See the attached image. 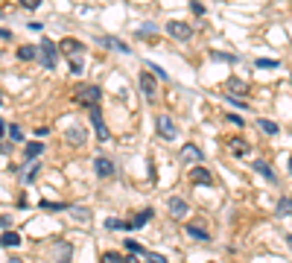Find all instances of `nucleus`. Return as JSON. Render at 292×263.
Instances as JSON below:
<instances>
[{"label": "nucleus", "instance_id": "f257e3e1", "mask_svg": "<svg viewBox=\"0 0 292 263\" xmlns=\"http://www.w3.org/2000/svg\"><path fill=\"white\" fill-rule=\"evenodd\" d=\"M100 97H103V91L97 85H85V82H79V85L73 88V103L85 105V108H91V105L100 103Z\"/></svg>", "mask_w": 292, "mask_h": 263}, {"label": "nucleus", "instance_id": "f03ea898", "mask_svg": "<svg viewBox=\"0 0 292 263\" xmlns=\"http://www.w3.org/2000/svg\"><path fill=\"white\" fill-rule=\"evenodd\" d=\"M38 53H41V65L47 70H53L56 68V59H59V47L53 44L50 38H44L41 44H38Z\"/></svg>", "mask_w": 292, "mask_h": 263}, {"label": "nucleus", "instance_id": "7ed1b4c3", "mask_svg": "<svg viewBox=\"0 0 292 263\" xmlns=\"http://www.w3.org/2000/svg\"><path fill=\"white\" fill-rule=\"evenodd\" d=\"M138 85H140V91H143V97H146L149 103H152L155 97H158V79H155L152 73H140Z\"/></svg>", "mask_w": 292, "mask_h": 263}, {"label": "nucleus", "instance_id": "20e7f679", "mask_svg": "<svg viewBox=\"0 0 292 263\" xmlns=\"http://www.w3.org/2000/svg\"><path fill=\"white\" fill-rule=\"evenodd\" d=\"M65 138H68V143H73V146H85L88 132H85V126H79V123H70L68 132H65Z\"/></svg>", "mask_w": 292, "mask_h": 263}, {"label": "nucleus", "instance_id": "39448f33", "mask_svg": "<svg viewBox=\"0 0 292 263\" xmlns=\"http://www.w3.org/2000/svg\"><path fill=\"white\" fill-rule=\"evenodd\" d=\"M155 126H158V135L164 140H175V135H178V129H175V123L167 117V114H161L158 120H155Z\"/></svg>", "mask_w": 292, "mask_h": 263}, {"label": "nucleus", "instance_id": "423d86ee", "mask_svg": "<svg viewBox=\"0 0 292 263\" xmlns=\"http://www.w3.org/2000/svg\"><path fill=\"white\" fill-rule=\"evenodd\" d=\"M164 30H167V33H170L175 41H187L190 35H193V30H190L187 24H181V21H170V24H167Z\"/></svg>", "mask_w": 292, "mask_h": 263}, {"label": "nucleus", "instance_id": "0eeeda50", "mask_svg": "<svg viewBox=\"0 0 292 263\" xmlns=\"http://www.w3.org/2000/svg\"><path fill=\"white\" fill-rule=\"evenodd\" d=\"M91 123H94L97 138H100V140H108V138H111V135H108V129H105V123H103V111H100V105H91Z\"/></svg>", "mask_w": 292, "mask_h": 263}, {"label": "nucleus", "instance_id": "6e6552de", "mask_svg": "<svg viewBox=\"0 0 292 263\" xmlns=\"http://www.w3.org/2000/svg\"><path fill=\"white\" fill-rule=\"evenodd\" d=\"M94 173L100 175V178H111L114 175V161L111 158H94Z\"/></svg>", "mask_w": 292, "mask_h": 263}, {"label": "nucleus", "instance_id": "1a4fd4ad", "mask_svg": "<svg viewBox=\"0 0 292 263\" xmlns=\"http://www.w3.org/2000/svg\"><path fill=\"white\" fill-rule=\"evenodd\" d=\"M97 41H100V44H103V47H108V50L126 53V56H129V53H132V47H129V44H123V41H117V38H111V35H100V38H97Z\"/></svg>", "mask_w": 292, "mask_h": 263}, {"label": "nucleus", "instance_id": "9d476101", "mask_svg": "<svg viewBox=\"0 0 292 263\" xmlns=\"http://www.w3.org/2000/svg\"><path fill=\"white\" fill-rule=\"evenodd\" d=\"M190 178H193V184H202V187H210V184H213V175H210V170H205V167H193Z\"/></svg>", "mask_w": 292, "mask_h": 263}, {"label": "nucleus", "instance_id": "9b49d317", "mask_svg": "<svg viewBox=\"0 0 292 263\" xmlns=\"http://www.w3.org/2000/svg\"><path fill=\"white\" fill-rule=\"evenodd\" d=\"M170 213L175 219H184V216H187V202H184L181 196H170Z\"/></svg>", "mask_w": 292, "mask_h": 263}, {"label": "nucleus", "instance_id": "f8f14e48", "mask_svg": "<svg viewBox=\"0 0 292 263\" xmlns=\"http://www.w3.org/2000/svg\"><path fill=\"white\" fill-rule=\"evenodd\" d=\"M59 50L65 53V56H70V53L76 56V53H85V44H82V41H76V38H65V41L59 44Z\"/></svg>", "mask_w": 292, "mask_h": 263}, {"label": "nucleus", "instance_id": "ddd939ff", "mask_svg": "<svg viewBox=\"0 0 292 263\" xmlns=\"http://www.w3.org/2000/svg\"><path fill=\"white\" fill-rule=\"evenodd\" d=\"M181 161H187V164H199V161H202V149H199L196 143H187V146L181 149Z\"/></svg>", "mask_w": 292, "mask_h": 263}, {"label": "nucleus", "instance_id": "4468645a", "mask_svg": "<svg viewBox=\"0 0 292 263\" xmlns=\"http://www.w3.org/2000/svg\"><path fill=\"white\" fill-rule=\"evenodd\" d=\"M152 216H155V210H152V208L140 210V213L135 216V219H132V222H126V228H129V231H135V228H143L146 222H149V219H152Z\"/></svg>", "mask_w": 292, "mask_h": 263}, {"label": "nucleus", "instance_id": "2eb2a0df", "mask_svg": "<svg viewBox=\"0 0 292 263\" xmlns=\"http://www.w3.org/2000/svg\"><path fill=\"white\" fill-rule=\"evenodd\" d=\"M187 234L196 237V240H210V231H207L202 222H187Z\"/></svg>", "mask_w": 292, "mask_h": 263}, {"label": "nucleus", "instance_id": "dca6fc26", "mask_svg": "<svg viewBox=\"0 0 292 263\" xmlns=\"http://www.w3.org/2000/svg\"><path fill=\"white\" fill-rule=\"evenodd\" d=\"M254 173H260V175H263V178H266V181H272V184H275V181H277L275 170H272V167H269L266 161H254Z\"/></svg>", "mask_w": 292, "mask_h": 263}, {"label": "nucleus", "instance_id": "f3484780", "mask_svg": "<svg viewBox=\"0 0 292 263\" xmlns=\"http://www.w3.org/2000/svg\"><path fill=\"white\" fill-rule=\"evenodd\" d=\"M228 152H231V155H237V158H242V155H245V152H248V143H245V140H242V138H234V140H228Z\"/></svg>", "mask_w": 292, "mask_h": 263}, {"label": "nucleus", "instance_id": "a211bd4d", "mask_svg": "<svg viewBox=\"0 0 292 263\" xmlns=\"http://www.w3.org/2000/svg\"><path fill=\"white\" fill-rule=\"evenodd\" d=\"M41 152H44V146H41L38 140H33V143H27V146H24V161H35Z\"/></svg>", "mask_w": 292, "mask_h": 263}, {"label": "nucleus", "instance_id": "6ab92c4d", "mask_svg": "<svg viewBox=\"0 0 292 263\" xmlns=\"http://www.w3.org/2000/svg\"><path fill=\"white\" fill-rule=\"evenodd\" d=\"M35 56H38V47H33V44H21L18 47V59L21 62H33Z\"/></svg>", "mask_w": 292, "mask_h": 263}, {"label": "nucleus", "instance_id": "aec40b11", "mask_svg": "<svg viewBox=\"0 0 292 263\" xmlns=\"http://www.w3.org/2000/svg\"><path fill=\"white\" fill-rule=\"evenodd\" d=\"M0 245L15 248V245H21V237H18L15 231H3V234H0Z\"/></svg>", "mask_w": 292, "mask_h": 263}, {"label": "nucleus", "instance_id": "412c9836", "mask_svg": "<svg viewBox=\"0 0 292 263\" xmlns=\"http://www.w3.org/2000/svg\"><path fill=\"white\" fill-rule=\"evenodd\" d=\"M228 91L237 94V97H242V94H248V82H242V79H228Z\"/></svg>", "mask_w": 292, "mask_h": 263}, {"label": "nucleus", "instance_id": "4be33fe9", "mask_svg": "<svg viewBox=\"0 0 292 263\" xmlns=\"http://www.w3.org/2000/svg\"><path fill=\"white\" fill-rule=\"evenodd\" d=\"M257 126L266 132V135H277V132H280V126H277V123H272V120H266V117H260Z\"/></svg>", "mask_w": 292, "mask_h": 263}, {"label": "nucleus", "instance_id": "5701e85b", "mask_svg": "<svg viewBox=\"0 0 292 263\" xmlns=\"http://www.w3.org/2000/svg\"><path fill=\"white\" fill-rule=\"evenodd\" d=\"M100 263H126V257L117 254V251H105L103 257H100Z\"/></svg>", "mask_w": 292, "mask_h": 263}, {"label": "nucleus", "instance_id": "b1692460", "mask_svg": "<svg viewBox=\"0 0 292 263\" xmlns=\"http://www.w3.org/2000/svg\"><path fill=\"white\" fill-rule=\"evenodd\" d=\"M9 126V138L12 140H24V129L21 126H15V123H6Z\"/></svg>", "mask_w": 292, "mask_h": 263}, {"label": "nucleus", "instance_id": "393cba45", "mask_svg": "<svg viewBox=\"0 0 292 263\" xmlns=\"http://www.w3.org/2000/svg\"><path fill=\"white\" fill-rule=\"evenodd\" d=\"M146 65H149V70H152L158 79H170V76H167V70L161 68V65H155V62H146Z\"/></svg>", "mask_w": 292, "mask_h": 263}, {"label": "nucleus", "instance_id": "a878e982", "mask_svg": "<svg viewBox=\"0 0 292 263\" xmlns=\"http://www.w3.org/2000/svg\"><path fill=\"white\" fill-rule=\"evenodd\" d=\"M105 228L108 231H126V222H120V219H105Z\"/></svg>", "mask_w": 292, "mask_h": 263}, {"label": "nucleus", "instance_id": "bb28decb", "mask_svg": "<svg viewBox=\"0 0 292 263\" xmlns=\"http://www.w3.org/2000/svg\"><path fill=\"white\" fill-rule=\"evenodd\" d=\"M41 208H44V210H68V205H62V202H47V199H44V202H41Z\"/></svg>", "mask_w": 292, "mask_h": 263}, {"label": "nucleus", "instance_id": "cd10ccee", "mask_svg": "<svg viewBox=\"0 0 292 263\" xmlns=\"http://www.w3.org/2000/svg\"><path fill=\"white\" fill-rule=\"evenodd\" d=\"M146 263H170L164 254H158V251H146Z\"/></svg>", "mask_w": 292, "mask_h": 263}, {"label": "nucleus", "instance_id": "c85d7f7f", "mask_svg": "<svg viewBox=\"0 0 292 263\" xmlns=\"http://www.w3.org/2000/svg\"><path fill=\"white\" fill-rule=\"evenodd\" d=\"M68 68H70V73H76V76H79V73H82V62H79V59H70V56H68Z\"/></svg>", "mask_w": 292, "mask_h": 263}, {"label": "nucleus", "instance_id": "c756f323", "mask_svg": "<svg viewBox=\"0 0 292 263\" xmlns=\"http://www.w3.org/2000/svg\"><path fill=\"white\" fill-rule=\"evenodd\" d=\"M254 68H263V70H272V68H277V62H272V59H257V62H254Z\"/></svg>", "mask_w": 292, "mask_h": 263}, {"label": "nucleus", "instance_id": "7c9ffc66", "mask_svg": "<svg viewBox=\"0 0 292 263\" xmlns=\"http://www.w3.org/2000/svg\"><path fill=\"white\" fill-rule=\"evenodd\" d=\"M126 248H129L132 254H146V251L140 248V243H138V240H126Z\"/></svg>", "mask_w": 292, "mask_h": 263}, {"label": "nucleus", "instance_id": "2f4dec72", "mask_svg": "<svg viewBox=\"0 0 292 263\" xmlns=\"http://www.w3.org/2000/svg\"><path fill=\"white\" fill-rule=\"evenodd\" d=\"M210 59H216V62H237V56H231V53H210Z\"/></svg>", "mask_w": 292, "mask_h": 263}, {"label": "nucleus", "instance_id": "473e14b6", "mask_svg": "<svg viewBox=\"0 0 292 263\" xmlns=\"http://www.w3.org/2000/svg\"><path fill=\"white\" fill-rule=\"evenodd\" d=\"M73 216H79V219H91V210L88 208H68Z\"/></svg>", "mask_w": 292, "mask_h": 263}, {"label": "nucleus", "instance_id": "72a5a7b5", "mask_svg": "<svg viewBox=\"0 0 292 263\" xmlns=\"http://www.w3.org/2000/svg\"><path fill=\"white\" fill-rule=\"evenodd\" d=\"M292 210V199H280V205H277V213H289Z\"/></svg>", "mask_w": 292, "mask_h": 263}, {"label": "nucleus", "instance_id": "f704fd0d", "mask_svg": "<svg viewBox=\"0 0 292 263\" xmlns=\"http://www.w3.org/2000/svg\"><path fill=\"white\" fill-rule=\"evenodd\" d=\"M190 9H193V15H205V6L199 0H190Z\"/></svg>", "mask_w": 292, "mask_h": 263}, {"label": "nucleus", "instance_id": "c9c22d12", "mask_svg": "<svg viewBox=\"0 0 292 263\" xmlns=\"http://www.w3.org/2000/svg\"><path fill=\"white\" fill-rule=\"evenodd\" d=\"M38 173H41V167H38V164H33V167H30V173H27V181H35V178H38Z\"/></svg>", "mask_w": 292, "mask_h": 263}, {"label": "nucleus", "instance_id": "e433bc0d", "mask_svg": "<svg viewBox=\"0 0 292 263\" xmlns=\"http://www.w3.org/2000/svg\"><path fill=\"white\" fill-rule=\"evenodd\" d=\"M21 6H24V9H38L41 0H21Z\"/></svg>", "mask_w": 292, "mask_h": 263}, {"label": "nucleus", "instance_id": "4c0bfd02", "mask_svg": "<svg viewBox=\"0 0 292 263\" xmlns=\"http://www.w3.org/2000/svg\"><path fill=\"white\" fill-rule=\"evenodd\" d=\"M47 132H50V129H47V126H38V129H35V138H44V135H47Z\"/></svg>", "mask_w": 292, "mask_h": 263}, {"label": "nucleus", "instance_id": "58836bf2", "mask_svg": "<svg viewBox=\"0 0 292 263\" xmlns=\"http://www.w3.org/2000/svg\"><path fill=\"white\" fill-rule=\"evenodd\" d=\"M0 38H3V41H9V38H12V33H9V30H3V27H0Z\"/></svg>", "mask_w": 292, "mask_h": 263}, {"label": "nucleus", "instance_id": "ea45409f", "mask_svg": "<svg viewBox=\"0 0 292 263\" xmlns=\"http://www.w3.org/2000/svg\"><path fill=\"white\" fill-rule=\"evenodd\" d=\"M126 263H138V257H135V254H132V257H126Z\"/></svg>", "mask_w": 292, "mask_h": 263}, {"label": "nucleus", "instance_id": "a19ab883", "mask_svg": "<svg viewBox=\"0 0 292 263\" xmlns=\"http://www.w3.org/2000/svg\"><path fill=\"white\" fill-rule=\"evenodd\" d=\"M3 132H6V123L0 120V135H3Z\"/></svg>", "mask_w": 292, "mask_h": 263}, {"label": "nucleus", "instance_id": "79ce46f5", "mask_svg": "<svg viewBox=\"0 0 292 263\" xmlns=\"http://www.w3.org/2000/svg\"><path fill=\"white\" fill-rule=\"evenodd\" d=\"M286 243H289V248H292V234H289V237H286Z\"/></svg>", "mask_w": 292, "mask_h": 263}, {"label": "nucleus", "instance_id": "37998d69", "mask_svg": "<svg viewBox=\"0 0 292 263\" xmlns=\"http://www.w3.org/2000/svg\"><path fill=\"white\" fill-rule=\"evenodd\" d=\"M9 263H24V260H18V257H12V260H9Z\"/></svg>", "mask_w": 292, "mask_h": 263}, {"label": "nucleus", "instance_id": "c03bdc74", "mask_svg": "<svg viewBox=\"0 0 292 263\" xmlns=\"http://www.w3.org/2000/svg\"><path fill=\"white\" fill-rule=\"evenodd\" d=\"M289 173H292V158H289Z\"/></svg>", "mask_w": 292, "mask_h": 263}, {"label": "nucleus", "instance_id": "a18cd8bd", "mask_svg": "<svg viewBox=\"0 0 292 263\" xmlns=\"http://www.w3.org/2000/svg\"><path fill=\"white\" fill-rule=\"evenodd\" d=\"M0 105H3V94H0Z\"/></svg>", "mask_w": 292, "mask_h": 263}]
</instances>
